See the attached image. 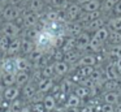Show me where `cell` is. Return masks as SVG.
<instances>
[{"label":"cell","mask_w":121,"mask_h":112,"mask_svg":"<svg viewBox=\"0 0 121 112\" xmlns=\"http://www.w3.org/2000/svg\"><path fill=\"white\" fill-rule=\"evenodd\" d=\"M103 76L104 74H103V72L100 69H94V72L91 73V76L89 78L95 83L96 87H99V83H102V81H103Z\"/></svg>","instance_id":"836d02e7"},{"label":"cell","mask_w":121,"mask_h":112,"mask_svg":"<svg viewBox=\"0 0 121 112\" xmlns=\"http://www.w3.org/2000/svg\"><path fill=\"white\" fill-rule=\"evenodd\" d=\"M21 112H31V109H30L29 107H24V108L21 109Z\"/></svg>","instance_id":"f5cc1de1"},{"label":"cell","mask_w":121,"mask_h":112,"mask_svg":"<svg viewBox=\"0 0 121 112\" xmlns=\"http://www.w3.org/2000/svg\"><path fill=\"white\" fill-rule=\"evenodd\" d=\"M53 86H55V83H53L52 78H42V80L37 83V90L42 94H46L50 90H52Z\"/></svg>","instance_id":"4fadbf2b"},{"label":"cell","mask_w":121,"mask_h":112,"mask_svg":"<svg viewBox=\"0 0 121 112\" xmlns=\"http://www.w3.org/2000/svg\"><path fill=\"white\" fill-rule=\"evenodd\" d=\"M104 89H105V91H118V89H120V82H118V81H105Z\"/></svg>","instance_id":"74e56055"},{"label":"cell","mask_w":121,"mask_h":112,"mask_svg":"<svg viewBox=\"0 0 121 112\" xmlns=\"http://www.w3.org/2000/svg\"><path fill=\"white\" fill-rule=\"evenodd\" d=\"M73 49H76V38L74 36H68V38H65V42L61 47V51L65 54V52L73 51Z\"/></svg>","instance_id":"83f0119b"},{"label":"cell","mask_w":121,"mask_h":112,"mask_svg":"<svg viewBox=\"0 0 121 112\" xmlns=\"http://www.w3.org/2000/svg\"><path fill=\"white\" fill-rule=\"evenodd\" d=\"M107 23H108V26H109L111 30L120 31L121 33V16H115V17L109 18Z\"/></svg>","instance_id":"f1b7e54d"},{"label":"cell","mask_w":121,"mask_h":112,"mask_svg":"<svg viewBox=\"0 0 121 112\" xmlns=\"http://www.w3.org/2000/svg\"><path fill=\"white\" fill-rule=\"evenodd\" d=\"M90 0H76L74 3H77L78 5H83V4H86V3H89Z\"/></svg>","instance_id":"f907efd6"},{"label":"cell","mask_w":121,"mask_h":112,"mask_svg":"<svg viewBox=\"0 0 121 112\" xmlns=\"http://www.w3.org/2000/svg\"><path fill=\"white\" fill-rule=\"evenodd\" d=\"M98 61V57L94 54H87L79 57V60L77 61V67H95Z\"/></svg>","instance_id":"ba28073f"},{"label":"cell","mask_w":121,"mask_h":112,"mask_svg":"<svg viewBox=\"0 0 121 112\" xmlns=\"http://www.w3.org/2000/svg\"><path fill=\"white\" fill-rule=\"evenodd\" d=\"M3 98H4V89L3 86H0V102L3 100Z\"/></svg>","instance_id":"816d5d0a"},{"label":"cell","mask_w":121,"mask_h":112,"mask_svg":"<svg viewBox=\"0 0 121 112\" xmlns=\"http://www.w3.org/2000/svg\"><path fill=\"white\" fill-rule=\"evenodd\" d=\"M3 17L5 21H8V22H12V21H17L20 18V16H21L22 10L20 7H17V5L14 4H8L5 8L3 9Z\"/></svg>","instance_id":"7a4b0ae2"},{"label":"cell","mask_w":121,"mask_h":112,"mask_svg":"<svg viewBox=\"0 0 121 112\" xmlns=\"http://www.w3.org/2000/svg\"><path fill=\"white\" fill-rule=\"evenodd\" d=\"M43 56H44V52H43V51H40V49H38V48H35L34 51H33L31 54L29 55V57H30L29 60L31 61V64L39 65L40 60L43 59Z\"/></svg>","instance_id":"f546056e"},{"label":"cell","mask_w":121,"mask_h":112,"mask_svg":"<svg viewBox=\"0 0 121 112\" xmlns=\"http://www.w3.org/2000/svg\"><path fill=\"white\" fill-rule=\"evenodd\" d=\"M92 72H94V67H79L78 70L76 72V74L81 80H83V78H89Z\"/></svg>","instance_id":"1f68e13d"},{"label":"cell","mask_w":121,"mask_h":112,"mask_svg":"<svg viewBox=\"0 0 121 112\" xmlns=\"http://www.w3.org/2000/svg\"><path fill=\"white\" fill-rule=\"evenodd\" d=\"M109 44L111 46H116V44H121V33L120 31H115L109 29Z\"/></svg>","instance_id":"d6a6232c"},{"label":"cell","mask_w":121,"mask_h":112,"mask_svg":"<svg viewBox=\"0 0 121 112\" xmlns=\"http://www.w3.org/2000/svg\"><path fill=\"white\" fill-rule=\"evenodd\" d=\"M44 0H30L29 1V10L35 14H38L39 12H42L44 9Z\"/></svg>","instance_id":"cb8c5ba5"},{"label":"cell","mask_w":121,"mask_h":112,"mask_svg":"<svg viewBox=\"0 0 121 112\" xmlns=\"http://www.w3.org/2000/svg\"><path fill=\"white\" fill-rule=\"evenodd\" d=\"M53 65H55V74L60 76V77L65 76L69 72V64H66L64 60L63 61H55Z\"/></svg>","instance_id":"44dd1931"},{"label":"cell","mask_w":121,"mask_h":112,"mask_svg":"<svg viewBox=\"0 0 121 112\" xmlns=\"http://www.w3.org/2000/svg\"><path fill=\"white\" fill-rule=\"evenodd\" d=\"M1 33H3V35L8 36V38L14 39L18 38L20 33H21V27L14 22H7L1 26Z\"/></svg>","instance_id":"3957f363"},{"label":"cell","mask_w":121,"mask_h":112,"mask_svg":"<svg viewBox=\"0 0 121 112\" xmlns=\"http://www.w3.org/2000/svg\"><path fill=\"white\" fill-rule=\"evenodd\" d=\"M14 63H16L17 72H29L33 67L31 61L26 57H14Z\"/></svg>","instance_id":"8fae6325"},{"label":"cell","mask_w":121,"mask_h":112,"mask_svg":"<svg viewBox=\"0 0 121 112\" xmlns=\"http://www.w3.org/2000/svg\"><path fill=\"white\" fill-rule=\"evenodd\" d=\"M34 44H35V48L40 49V51L46 52L51 48V47H55L56 44V36H53L51 33H48L47 30L42 29L39 30L37 38L34 40Z\"/></svg>","instance_id":"6da1fadb"},{"label":"cell","mask_w":121,"mask_h":112,"mask_svg":"<svg viewBox=\"0 0 121 112\" xmlns=\"http://www.w3.org/2000/svg\"><path fill=\"white\" fill-rule=\"evenodd\" d=\"M103 46H104V43H103V42H100V40H98V39H95V38H92V36H91V40H90V47H89L91 51L100 52V51H102V48H103Z\"/></svg>","instance_id":"d590c367"},{"label":"cell","mask_w":121,"mask_h":112,"mask_svg":"<svg viewBox=\"0 0 121 112\" xmlns=\"http://www.w3.org/2000/svg\"><path fill=\"white\" fill-rule=\"evenodd\" d=\"M22 22H24V25L26 26V27L29 29H34L35 26H37V23L39 22V18H38V14H35V13L33 12H25L24 13V17H22Z\"/></svg>","instance_id":"8992f818"},{"label":"cell","mask_w":121,"mask_h":112,"mask_svg":"<svg viewBox=\"0 0 121 112\" xmlns=\"http://www.w3.org/2000/svg\"><path fill=\"white\" fill-rule=\"evenodd\" d=\"M113 12H115L117 16H121V1L118 3V4L116 5L115 8H113Z\"/></svg>","instance_id":"7dc6e473"},{"label":"cell","mask_w":121,"mask_h":112,"mask_svg":"<svg viewBox=\"0 0 121 112\" xmlns=\"http://www.w3.org/2000/svg\"><path fill=\"white\" fill-rule=\"evenodd\" d=\"M79 56H81L79 51L73 49V51H69L64 54V61L66 64H77V61L79 60Z\"/></svg>","instance_id":"ffe728a7"},{"label":"cell","mask_w":121,"mask_h":112,"mask_svg":"<svg viewBox=\"0 0 121 112\" xmlns=\"http://www.w3.org/2000/svg\"><path fill=\"white\" fill-rule=\"evenodd\" d=\"M105 23H107V22H105V20L103 17H100V18H98V20H94V21H91V22L87 23V25H86V30L87 31L90 30V31H94V33H95V31L99 30L100 27H104Z\"/></svg>","instance_id":"603a6c76"},{"label":"cell","mask_w":121,"mask_h":112,"mask_svg":"<svg viewBox=\"0 0 121 112\" xmlns=\"http://www.w3.org/2000/svg\"><path fill=\"white\" fill-rule=\"evenodd\" d=\"M33 112H47L43 106V102H38V103L33 104Z\"/></svg>","instance_id":"ee69618b"},{"label":"cell","mask_w":121,"mask_h":112,"mask_svg":"<svg viewBox=\"0 0 121 112\" xmlns=\"http://www.w3.org/2000/svg\"><path fill=\"white\" fill-rule=\"evenodd\" d=\"M1 63H3V52L0 51V65H1Z\"/></svg>","instance_id":"11a10c76"},{"label":"cell","mask_w":121,"mask_h":112,"mask_svg":"<svg viewBox=\"0 0 121 112\" xmlns=\"http://www.w3.org/2000/svg\"><path fill=\"white\" fill-rule=\"evenodd\" d=\"M43 106H44L46 111L47 112H52L56 109V106H57V102H56L55 96L52 95V94H50V95H46L44 99H43Z\"/></svg>","instance_id":"e0dca14e"},{"label":"cell","mask_w":121,"mask_h":112,"mask_svg":"<svg viewBox=\"0 0 121 112\" xmlns=\"http://www.w3.org/2000/svg\"><path fill=\"white\" fill-rule=\"evenodd\" d=\"M20 51H21V39H20V38L12 39V40H11V44H9V48H8V52H7V54L11 55V56H14V55H17Z\"/></svg>","instance_id":"d4e9b609"},{"label":"cell","mask_w":121,"mask_h":112,"mask_svg":"<svg viewBox=\"0 0 121 112\" xmlns=\"http://www.w3.org/2000/svg\"><path fill=\"white\" fill-rule=\"evenodd\" d=\"M92 38L98 39V40L100 42H107L108 38H109V27H107V26H104V27H100L99 30H96L94 33V35H92Z\"/></svg>","instance_id":"d6986e66"},{"label":"cell","mask_w":121,"mask_h":112,"mask_svg":"<svg viewBox=\"0 0 121 112\" xmlns=\"http://www.w3.org/2000/svg\"><path fill=\"white\" fill-rule=\"evenodd\" d=\"M1 82L5 87H11L14 86L16 83V74H11V73H1Z\"/></svg>","instance_id":"4316f807"},{"label":"cell","mask_w":121,"mask_h":112,"mask_svg":"<svg viewBox=\"0 0 121 112\" xmlns=\"http://www.w3.org/2000/svg\"><path fill=\"white\" fill-rule=\"evenodd\" d=\"M120 1H121V0H104L103 7H104L105 10H111V9H113V8H115Z\"/></svg>","instance_id":"7bdbcfd3"},{"label":"cell","mask_w":121,"mask_h":112,"mask_svg":"<svg viewBox=\"0 0 121 112\" xmlns=\"http://www.w3.org/2000/svg\"><path fill=\"white\" fill-rule=\"evenodd\" d=\"M108 55L111 57H115L116 60L121 57V44H116V46H111V48L108 49Z\"/></svg>","instance_id":"8d00e7d4"},{"label":"cell","mask_w":121,"mask_h":112,"mask_svg":"<svg viewBox=\"0 0 121 112\" xmlns=\"http://www.w3.org/2000/svg\"><path fill=\"white\" fill-rule=\"evenodd\" d=\"M82 8L81 5H78L77 3H70L68 5V8L65 9V16H66V20L70 21V22H74L76 20H78L82 14Z\"/></svg>","instance_id":"277c9868"},{"label":"cell","mask_w":121,"mask_h":112,"mask_svg":"<svg viewBox=\"0 0 121 112\" xmlns=\"http://www.w3.org/2000/svg\"><path fill=\"white\" fill-rule=\"evenodd\" d=\"M14 4H24V3H29L30 0H12Z\"/></svg>","instance_id":"681fc988"},{"label":"cell","mask_w":121,"mask_h":112,"mask_svg":"<svg viewBox=\"0 0 121 112\" xmlns=\"http://www.w3.org/2000/svg\"><path fill=\"white\" fill-rule=\"evenodd\" d=\"M18 96H20V87L18 86H11V87L4 89V100L12 103L16 99H18Z\"/></svg>","instance_id":"30bf717a"},{"label":"cell","mask_w":121,"mask_h":112,"mask_svg":"<svg viewBox=\"0 0 121 112\" xmlns=\"http://www.w3.org/2000/svg\"><path fill=\"white\" fill-rule=\"evenodd\" d=\"M34 47H35V44H34L33 40H30V39H27V38H22L21 39V51L24 52V54L30 55L35 49Z\"/></svg>","instance_id":"484cf974"},{"label":"cell","mask_w":121,"mask_h":112,"mask_svg":"<svg viewBox=\"0 0 121 112\" xmlns=\"http://www.w3.org/2000/svg\"><path fill=\"white\" fill-rule=\"evenodd\" d=\"M22 108H24V102L21 99H16L14 102L11 103V111L12 112H21Z\"/></svg>","instance_id":"60d3db41"},{"label":"cell","mask_w":121,"mask_h":112,"mask_svg":"<svg viewBox=\"0 0 121 112\" xmlns=\"http://www.w3.org/2000/svg\"><path fill=\"white\" fill-rule=\"evenodd\" d=\"M30 82V74L29 72H17L16 73V86L24 87L25 85Z\"/></svg>","instance_id":"ac0fdd59"},{"label":"cell","mask_w":121,"mask_h":112,"mask_svg":"<svg viewBox=\"0 0 121 112\" xmlns=\"http://www.w3.org/2000/svg\"><path fill=\"white\" fill-rule=\"evenodd\" d=\"M79 112H95V109H94V107H92V106L87 104V106L82 107V108H81V111H79Z\"/></svg>","instance_id":"f6af8a7d"},{"label":"cell","mask_w":121,"mask_h":112,"mask_svg":"<svg viewBox=\"0 0 121 112\" xmlns=\"http://www.w3.org/2000/svg\"><path fill=\"white\" fill-rule=\"evenodd\" d=\"M40 73H42L43 78H52L55 76V65L52 63H50V64H47L46 67H43L40 69Z\"/></svg>","instance_id":"4dcf8cb0"},{"label":"cell","mask_w":121,"mask_h":112,"mask_svg":"<svg viewBox=\"0 0 121 112\" xmlns=\"http://www.w3.org/2000/svg\"><path fill=\"white\" fill-rule=\"evenodd\" d=\"M74 94H76L79 99L87 98V96H90V89L85 87V86H77L76 90H74Z\"/></svg>","instance_id":"e575fe53"},{"label":"cell","mask_w":121,"mask_h":112,"mask_svg":"<svg viewBox=\"0 0 121 112\" xmlns=\"http://www.w3.org/2000/svg\"><path fill=\"white\" fill-rule=\"evenodd\" d=\"M0 80H1V77H0Z\"/></svg>","instance_id":"6f0895ef"},{"label":"cell","mask_w":121,"mask_h":112,"mask_svg":"<svg viewBox=\"0 0 121 112\" xmlns=\"http://www.w3.org/2000/svg\"><path fill=\"white\" fill-rule=\"evenodd\" d=\"M0 70H1V73L16 74L17 68H16V63H14V57H9V59L3 60V63H1V65H0Z\"/></svg>","instance_id":"52a82bcc"},{"label":"cell","mask_w":121,"mask_h":112,"mask_svg":"<svg viewBox=\"0 0 121 112\" xmlns=\"http://www.w3.org/2000/svg\"><path fill=\"white\" fill-rule=\"evenodd\" d=\"M9 0H0V5H5Z\"/></svg>","instance_id":"db71d44e"},{"label":"cell","mask_w":121,"mask_h":112,"mask_svg":"<svg viewBox=\"0 0 121 112\" xmlns=\"http://www.w3.org/2000/svg\"><path fill=\"white\" fill-rule=\"evenodd\" d=\"M103 74L105 77V81H118V78L121 77L116 69L115 64H108L103 70Z\"/></svg>","instance_id":"9c48e42d"},{"label":"cell","mask_w":121,"mask_h":112,"mask_svg":"<svg viewBox=\"0 0 121 112\" xmlns=\"http://www.w3.org/2000/svg\"><path fill=\"white\" fill-rule=\"evenodd\" d=\"M82 12L83 13H91V12H96V10H100L102 8V1L100 0H90L89 3L81 5Z\"/></svg>","instance_id":"9a60e30c"},{"label":"cell","mask_w":121,"mask_h":112,"mask_svg":"<svg viewBox=\"0 0 121 112\" xmlns=\"http://www.w3.org/2000/svg\"><path fill=\"white\" fill-rule=\"evenodd\" d=\"M118 99H120V93L118 91H104L103 93V100L105 104H115L118 103Z\"/></svg>","instance_id":"5bb4252c"},{"label":"cell","mask_w":121,"mask_h":112,"mask_svg":"<svg viewBox=\"0 0 121 112\" xmlns=\"http://www.w3.org/2000/svg\"><path fill=\"white\" fill-rule=\"evenodd\" d=\"M37 91H38L37 86H35L33 82H29L27 85H25L24 87H22V95H24L26 99H33L34 95L37 94Z\"/></svg>","instance_id":"7402d4cb"},{"label":"cell","mask_w":121,"mask_h":112,"mask_svg":"<svg viewBox=\"0 0 121 112\" xmlns=\"http://www.w3.org/2000/svg\"><path fill=\"white\" fill-rule=\"evenodd\" d=\"M11 40H12V39L8 38V36H5V35L0 36V51H1V52H8Z\"/></svg>","instance_id":"f35d334b"},{"label":"cell","mask_w":121,"mask_h":112,"mask_svg":"<svg viewBox=\"0 0 121 112\" xmlns=\"http://www.w3.org/2000/svg\"><path fill=\"white\" fill-rule=\"evenodd\" d=\"M5 112H12V111H11V109H8V111H5Z\"/></svg>","instance_id":"9f6ffc18"},{"label":"cell","mask_w":121,"mask_h":112,"mask_svg":"<svg viewBox=\"0 0 121 112\" xmlns=\"http://www.w3.org/2000/svg\"><path fill=\"white\" fill-rule=\"evenodd\" d=\"M66 33H69V36L77 38L79 34L83 33V26L79 22H76V21L74 22H68L66 23Z\"/></svg>","instance_id":"7c38bea8"},{"label":"cell","mask_w":121,"mask_h":112,"mask_svg":"<svg viewBox=\"0 0 121 112\" xmlns=\"http://www.w3.org/2000/svg\"><path fill=\"white\" fill-rule=\"evenodd\" d=\"M115 112H121V102H118L117 104H115Z\"/></svg>","instance_id":"c3c4849f"},{"label":"cell","mask_w":121,"mask_h":112,"mask_svg":"<svg viewBox=\"0 0 121 112\" xmlns=\"http://www.w3.org/2000/svg\"><path fill=\"white\" fill-rule=\"evenodd\" d=\"M60 93H63V94H68L69 91H70V89H72V82L69 80H64L63 82L60 83Z\"/></svg>","instance_id":"b9f144b4"},{"label":"cell","mask_w":121,"mask_h":112,"mask_svg":"<svg viewBox=\"0 0 121 112\" xmlns=\"http://www.w3.org/2000/svg\"><path fill=\"white\" fill-rule=\"evenodd\" d=\"M79 106H81V99H79L74 93L69 94V96L66 98V102H65L66 108L68 109H78Z\"/></svg>","instance_id":"2e32d148"},{"label":"cell","mask_w":121,"mask_h":112,"mask_svg":"<svg viewBox=\"0 0 121 112\" xmlns=\"http://www.w3.org/2000/svg\"><path fill=\"white\" fill-rule=\"evenodd\" d=\"M51 4L56 9H66L69 5V0H51Z\"/></svg>","instance_id":"ab89813d"},{"label":"cell","mask_w":121,"mask_h":112,"mask_svg":"<svg viewBox=\"0 0 121 112\" xmlns=\"http://www.w3.org/2000/svg\"><path fill=\"white\" fill-rule=\"evenodd\" d=\"M90 40H91V36L89 35V33L83 31L76 38V49L79 52L87 49L90 47Z\"/></svg>","instance_id":"5b68a950"},{"label":"cell","mask_w":121,"mask_h":112,"mask_svg":"<svg viewBox=\"0 0 121 112\" xmlns=\"http://www.w3.org/2000/svg\"><path fill=\"white\" fill-rule=\"evenodd\" d=\"M115 67H116V69H117L118 74L121 76V57H120V59H117V60L115 61Z\"/></svg>","instance_id":"bcb514c9"}]
</instances>
